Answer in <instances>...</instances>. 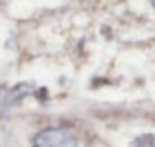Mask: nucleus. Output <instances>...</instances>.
<instances>
[{"mask_svg": "<svg viewBox=\"0 0 155 147\" xmlns=\"http://www.w3.org/2000/svg\"><path fill=\"white\" fill-rule=\"evenodd\" d=\"M130 147H155V133H141L132 141Z\"/></svg>", "mask_w": 155, "mask_h": 147, "instance_id": "2", "label": "nucleus"}, {"mask_svg": "<svg viewBox=\"0 0 155 147\" xmlns=\"http://www.w3.org/2000/svg\"><path fill=\"white\" fill-rule=\"evenodd\" d=\"M151 6H153V8H155V0H151Z\"/></svg>", "mask_w": 155, "mask_h": 147, "instance_id": "3", "label": "nucleus"}, {"mask_svg": "<svg viewBox=\"0 0 155 147\" xmlns=\"http://www.w3.org/2000/svg\"><path fill=\"white\" fill-rule=\"evenodd\" d=\"M31 147H79V139L65 128H45L31 137Z\"/></svg>", "mask_w": 155, "mask_h": 147, "instance_id": "1", "label": "nucleus"}]
</instances>
